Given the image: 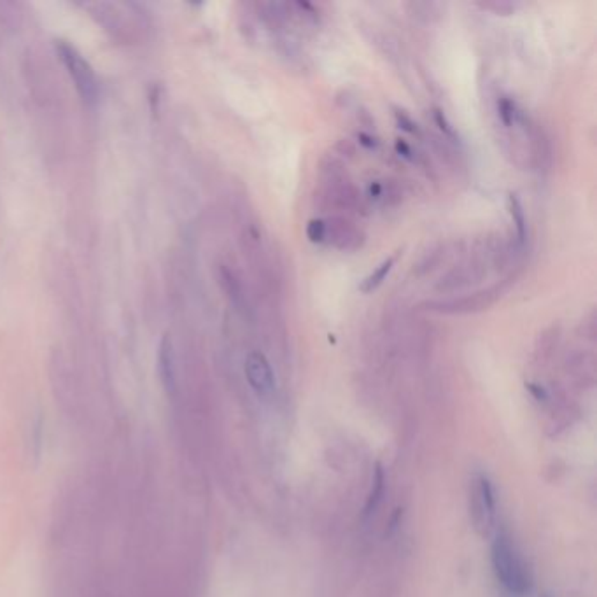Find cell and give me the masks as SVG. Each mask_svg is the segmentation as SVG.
<instances>
[{
	"label": "cell",
	"instance_id": "3",
	"mask_svg": "<svg viewBox=\"0 0 597 597\" xmlns=\"http://www.w3.org/2000/svg\"><path fill=\"white\" fill-rule=\"evenodd\" d=\"M508 280V279H507ZM507 280H501L500 284L487 287V289H480L477 293L466 294L461 298H452V300H440V301H426L422 305L424 310L436 312V314L443 315H466V314H477V312L487 310L488 307H493L504 291L508 289Z\"/></svg>",
	"mask_w": 597,
	"mask_h": 597
},
{
	"label": "cell",
	"instance_id": "6",
	"mask_svg": "<svg viewBox=\"0 0 597 597\" xmlns=\"http://www.w3.org/2000/svg\"><path fill=\"white\" fill-rule=\"evenodd\" d=\"M485 276H487V266H485L484 261L471 260L468 263L457 264L445 277H442V280L436 284V291L454 293V291L463 289V287L471 286L475 282H480Z\"/></svg>",
	"mask_w": 597,
	"mask_h": 597
},
{
	"label": "cell",
	"instance_id": "10",
	"mask_svg": "<svg viewBox=\"0 0 597 597\" xmlns=\"http://www.w3.org/2000/svg\"><path fill=\"white\" fill-rule=\"evenodd\" d=\"M508 209H510V216L511 219H514L515 232H517V244L524 247L525 239H527V219H525L522 202L518 200V196L515 195V193L508 195Z\"/></svg>",
	"mask_w": 597,
	"mask_h": 597
},
{
	"label": "cell",
	"instance_id": "13",
	"mask_svg": "<svg viewBox=\"0 0 597 597\" xmlns=\"http://www.w3.org/2000/svg\"><path fill=\"white\" fill-rule=\"evenodd\" d=\"M395 118L396 121H398L399 128H403V130L408 132V134H417V125L413 123V120L405 113V111L395 109Z\"/></svg>",
	"mask_w": 597,
	"mask_h": 597
},
{
	"label": "cell",
	"instance_id": "1",
	"mask_svg": "<svg viewBox=\"0 0 597 597\" xmlns=\"http://www.w3.org/2000/svg\"><path fill=\"white\" fill-rule=\"evenodd\" d=\"M307 237L310 242L324 244L344 253H356L366 242L365 232L349 217L342 216L312 219L307 226Z\"/></svg>",
	"mask_w": 597,
	"mask_h": 597
},
{
	"label": "cell",
	"instance_id": "14",
	"mask_svg": "<svg viewBox=\"0 0 597 597\" xmlns=\"http://www.w3.org/2000/svg\"><path fill=\"white\" fill-rule=\"evenodd\" d=\"M481 8L493 9V11L501 13V15H508V13L515 11V4H511V2H485V4H481Z\"/></svg>",
	"mask_w": 597,
	"mask_h": 597
},
{
	"label": "cell",
	"instance_id": "8",
	"mask_svg": "<svg viewBox=\"0 0 597 597\" xmlns=\"http://www.w3.org/2000/svg\"><path fill=\"white\" fill-rule=\"evenodd\" d=\"M158 373L163 388L167 389L168 395L175 392V388H177V368H175V351L170 335H165L161 338V344H159Z\"/></svg>",
	"mask_w": 597,
	"mask_h": 597
},
{
	"label": "cell",
	"instance_id": "4",
	"mask_svg": "<svg viewBox=\"0 0 597 597\" xmlns=\"http://www.w3.org/2000/svg\"><path fill=\"white\" fill-rule=\"evenodd\" d=\"M56 51H58L70 79L76 84L81 98L86 104L93 105L98 98V79L93 67L90 65L88 60H84L83 54L72 44L65 42V40H56Z\"/></svg>",
	"mask_w": 597,
	"mask_h": 597
},
{
	"label": "cell",
	"instance_id": "7",
	"mask_svg": "<svg viewBox=\"0 0 597 597\" xmlns=\"http://www.w3.org/2000/svg\"><path fill=\"white\" fill-rule=\"evenodd\" d=\"M475 504H473V518L477 527H481L485 532L493 527L494 517H496V500H494V488L491 480L484 475L475 481Z\"/></svg>",
	"mask_w": 597,
	"mask_h": 597
},
{
	"label": "cell",
	"instance_id": "15",
	"mask_svg": "<svg viewBox=\"0 0 597 597\" xmlns=\"http://www.w3.org/2000/svg\"><path fill=\"white\" fill-rule=\"evenodd\" d=\"M434 118H436V123L440 125V128H442V130L445 132L449 137H454V130L450 128V125L447 123V120H445V116H443L442 111H436V113H434Z\"/></svg>",
	"mask_w": 597,
	"mask_h": 597
},
{
	"label": "cell",
	"instance_id": "11",
	"mask_svg": "<svg viewBox=\"0 0 597 597\" xmlns=\"http://www.w3.org/2000/svg\"><path fill=\"white\" fill-rule=\"evenodd\" d=\"M447 256V247L443 246H436L433 247V249L429 250L427 254H424L422 257H420L419 263L415 264V273L417 276H426V273H429V271L436 270V268L442 264V261H445Z\"/></svg>",
	"mask_w": 597,
	"mask_h": 597
},
{
	"label": "cell",
	"instance_id": "16",
	"mask_svg": "<svg viewBox=\"0 0 597 597\" xmlns=\"http://www.w3.org/2000/svg\"><path fill=\"white\" fill-rule=\"evenodd\" d=\"M369 141H372V138H369V137H368V135H365V134H359V142H361V144H363V145H366V148H369V149H372V148H375V145H376V144H373V142H369Z\"/></svg>",
	"mask_w": 597,
	"mask_h": 597
},
{
	"label": "cell",
	"instance_id": "5",
	"mask_svg": "<svg viewBox=\"0 0 597 597\" xmlns=\"http://www.w3.org/2000/svg\"><path fill=\"white\" fill-rule=\"evenodd\" d=\"M246 379L257 396L268 398L276 391V375L263 352L253 351L246 358Z\"/></svg>",
	"mask_w": 597,
	"mask_h": 597
},
{
	"label": "cell",
	"instance_id": "12",
	"mask_svg": "<svg viewBox=\"0 0 597 597\" xmlns=\"http://www.w3.org/2000/svg\"><path fill=\"white\" fill-rule=\"evenodd\" d=\"M384 470H382V466H376L375 468V475H373V488L372 493H369L368 498V503H366V514H372L373 508L379 504L380 498H382V493H384Z\"/></svg>",
	"mask_w": 597,
	"mask_h": 597
},
{
	"label": "cell",
	"instance_id": "2",
	"mask_svg": "<svg viewBox=\"0 0 597 597\" xmlns=\"http://www.w3.org/2000/svg\"><path fill=\"white\" fill-rule=\"evenodd\" d=\"M493 568L501 585L511 594L524 596L531 590V578L524 561L515 550V545L504 532H500L493 543Z\"/></svg>",
	"mask_w": 597,
	"mask_h": 597
},
{
	"label": "cell",
	"instance_id": "9",
	"mask_svg": "<svg viewBox=\"0 0 597 597\" xmlns=\"http://www.w3.org/2000/svg\"><path fill=\"white\" fill-rule=\"evenodd\" d=\"M398 257H399V250L392 254V256L385 257V260L382 261V263H380L368 277H365V280H363L361 284H359V291L365 294H369L375 289H379V287L382 286V282L385 280V277H388L389 273H391L392 268H395Z\"/></svg>",
	"mask_w": 597,
	"mask_h": 597
}]
</instances>
